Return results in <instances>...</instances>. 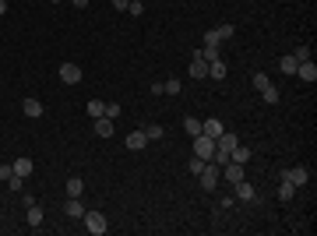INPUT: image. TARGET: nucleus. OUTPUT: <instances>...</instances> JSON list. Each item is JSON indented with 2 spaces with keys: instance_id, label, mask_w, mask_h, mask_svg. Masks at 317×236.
Returning <instances> with one entry per match:
<instances>
[{
  "instance_id": "obj_29",
  "label": "nucleus",
  "mask_w": 317,
  "mask_h": 236,
  "mask_svg": "<svg viewBox=\"0 0 317 236\" xmlns=\"http://www.w3.org/2000/svg\"><path fill=\"white\" fill-rule=\"evenodd\" d=\"M268 81H271V78H268L264 71H257V74H254V88H257V92H261V88H264Z\"/></svg>"
},
{
  "instance_id": "obj_23",
  "label": "nucleus",
  "mask_w": 317,
  "mask_h": 236,
  "mask_svg": "<svg viewBox=\"0 0 317 236\" xmlns=\"http://www.w3.org/2000/svg\"><path fill=\"white\" fill-rule=\"evenodd\" d=\"M293 194H296V187L282 176V183H279V198H282V201H293Z\"/></svg>"
},
{
  "instance_id": "obj_18",
  "label": "nucleus",
  "mask_w": 317,
  "mask_h": 236,
  "mask_svg": "<svg viewBox=\"0 0 317 236\" xmlns=\"http://www.w3.org/2000/svg\"><path fill=\"white\" fill-rule=\"evenodd\" d=\"M11 166H14V173H18V176H32V169H35L28 155H25V159H18V162H11Z\"/></svg>"
},
{
  "instance_id": "obj_35",
  "label": "nucleus",
  "mask_w": 317,
  "mask_h": 236,
  "mask_svg": "<svg viewBox=\"0 0 317 236\" xmlns=\"http://www.w3.org/2000/svg\"><path fill=\"white\" fill-rule=\"evenodd\" d=\"M127 4H131V0H113V7H116V11H127Z\"/></svg>"
},
{
  "instance_id": "obj_28",
  "label": "nucleus",
  "mask_w": 317,
  "mask_h": 236,
  "mask_svg": "<svg viewBox=\"0 0 317 236\" xmlns=\"http://www.w3.org/2000/svg\"><path fill=\"white\" fill-rule=\"evenodd\" d=\"M141 11H145V0H131V4H127V14L141 18Z\"/></svg>"
},
{
  "instance_id": "obj_15",
  "label": "nucleus",
  "mask_w": 317,
  "mask_h": 236,
  "mask_svg": "<svg viewBox=\"0 0 317 236\" xmlns=\"http://www.w3.org/2000/svg\"><path fill=\"white\" fill-rule=\"evenodd\" d=\"M81 194H85V180L71 176V180H67V198H81Z\"/></svg>"
},
{
  "instance_id": "obj_2",
  "label": "nucleus",
  "mask_w": 317,
  "mask_h": 236,
  "mask_svg": "<svg viewBox=\"0 0 317 236\" xmlns=\"http://www.w3.org/2000/svg\"><path fill=\"white\" fill-rule=\"evenodd\" d=\"M81 219H85V229H88L92 236H102V233L109 229V222H106V215H102V212H85Z\"/></svg>"
},
{
  "instance_id": "obj_19",
  "label": "nucleus",
  "mask_w": 317,
  "mask_h": 236,
  "mask_svg": "<svg viewBox=\"0 0 317 236\" xmlns=\"http://www.w3.org/2000/svg\"><path fill=\"white\" fill-rule=\"evenodd\" d=\"M229 159H233V162H243V166H247V162H250V148H243V145H236V148H233V155H229Z\"/></svg>"
},
{
  "instance_id": "obj_8",
  "label": "nucleus",
  "mask_w": 317,
  "mask_h": 236,
  "mask_svg": "<svg viewBox=\"0 0 317 236\" xmlns=\"http://www.w3.org/2000/svg\"><path fill=\"white\" fill-rule=\"evenodd\" d=\"M190 78H197V81L208 78V60H201L197 53H194V60H190Z\"/></svg>"
},
{
  "instance_id": "obj_17",
  "label": "nucleus",
  "mask_w": 317,
  "mask_h": 236,
  "mask_svg": "<svg viewBox=\"0 0 317 236\" xmlns=\"http://www.w3.org/2000/svg\"><path fill=\"white\" fill-rule=\"evenodd\" d=\"M85 113L92 116V120H95V116H106V102H102V99H92V102L85 106Z\"/></svg>"
},
{
  "instance_id": "obj_36",
  "label": "nucleus",
  "mask_w": 317,
  "mask_h": 236,
  "mask_svg": "<svg viewBox=\"0 0 317 236\" xmlns=\"http://www.w3.org/2000/svg\"><path fill=\"white\" fill-rule=\"evenodd\" d=\"M71 4H74V7H81V11H85V7H88V0H71Z\"/></svg>"
},
{
  "instance_id": "obj_5",
  "label": "nucleus",
  "mask_w": 317,
  "mask_h": 236,
  "mask_svg": "<svg viewBox=\"0 0 317 236\" xmlns=\"http://www.w3.org/2000/svg\"><path fill=\"white\" fill-rule=\"evenodd\" d=\"M282 176H286V180H289L293 187H303V183L310 180V169H307V166H293V169H286Z\"/></svg>"
},
{
  "instance_id": "obj_27",
  "label": "nucleus",
  "mask_w": 317,
  "mask_h": 236,
  "mask_svg": "<svg viewBox=\"0 0 317 236\" xmlns=\"http://www.w3.org/2000/svg\"><path fill=\"white\" fill-rule=\"evenodd\" d=\"M7 187H11L14 194H21V190H25V176H18V173H14V176L7 180Z\"/></svg>"
},
{
  "instance_id": "obj_9",
  "label": "nucleus",
  "mask_w": 317,
  "mask_h": 236,
  "mask_svg": "<svg viewBox=\"0 0 317 236\" xmlns=\"http://www.w3.org/2000/svg\"><path fill=\"white\" fill-rule=\"evenodd\" d=\"M124 145H127V148H131V152H141V148H145V145H148V138H145V131H131V134H127V141H124Z\"/></svg>"
},
{
  "instance_id": "obj_4",
  "label": "nucleus",
  "mask_w": 317,
  "mask_h": 236,
  "mask_svg": "<svg viewBox=\"0 0 317 236\" xmlns=\"http://www.w3.org/2000/svg\"><path fill=\"white\" fill-rule=\"evenodd\" d=\"M60 81L64 85H78L81 81V67L78 64H60Z\"/></svg>"
},
{
  "instance_id": "obj_38",
  "label": "nucleus",
  "mask_w": 317,
  "mask_h": 236,
  "mask_svg": "<svg viewBox=\"0 0 317 236\" xmlns=\"http://www.w3.org/2000/svg\"><path fill=\"white\" fill-rule=\"evenodd\" d=\"M53 4H64V0H53Z\"/></svg>"
},
{
  "instance_id": "obj_33",
  "label": "nucleus",
  "mask_w": 317,
  "mask_h": 236,
  "mask_svg": "<svg viewBox=\"0 0 317 236\" xmlns=\"http://www.w3.org/2000/svg\"><path fill=\"white\" fill-rule=\"evenodd\" d=\"M106 116H113V120H116V116H120V106H116V102H106Z\"/></svg>"
},
{
  "instance_id": "obj_20",
  "label": "nucleus",
  "mask_w": 317,
  "mask_h": 236,
  "mask_svg": "<svg viewBox=\"0 0 317 236\" xmlns=\"http://www.w3.org/2000/svg\"><path fill=\"white\" fill-rule=\"evenodd\" d=\"M261 99H264V102H268V106H275V102H279V88H275V85H271V81H268V85H264V88H261Z\"/></svg>"
},
{
  "instance_id": "obj_25",
  "label": "nucleus",
  "mask_w": 317,
  "mask_h": 236,
  "mask_svg": "<svg viewBox=\"0 0 317 236\" xmlns=\"http://www.w3.org/2000/svg\"><path fill=\"white\" fill-rule=\"evenodd\" d=\"M162 134H166V131H162V124H148V127H145V138H148V141H158Z\"/></svg>"
},
{
  "instance_id": "obj_14",
  "label": "nucleus",
  "mask_w": 317,
  "mask_h": 236,
  "mask_svg": "<svg viewBox=\"0 0 317 236\" xmlns=\"http://www.w3.org/2000/svg\"><path fill=\"white\" fill-rule=\"evenodd\" d=\"M222 131H226V127H222V120H215V116L201 124V134H208V138H222Z\"/></svg>"
},
{
  "instance_id": "obj_13",
  "label": "nucleus",
  "mask_w": 317,
  "mask_h": 236,
  "mask_svg": "<svg viewBox=\"0 0 317 236\" xmlns=\"http://www.w3.org/2000/svg\"><path fill=\"white\" fill-rule=\"evenodd\" d=\"M197 57H201V60H222V50H219V43H208V46H201V50H197Z\"/></svg>"
},
{
  "instance_id": "obj_34",
  "label": "nucleus",
  "mask_w": 317,
  "mask_h": 236,
  "mask_svg": "<svg viewBox=\"0 0 317 236\" xmlns=\"http://www.w3.org/2000/svg\"><path fill=\"white\" fill-rule=\"evenodd\" d=\"M11 176H14V166H0V180H4V183H7Z\"/></svg>"
},
{
  "instance_id": "obj_16",
  "label": "nucleus",
  "mask_w": 317,
  "mask_h": 236,
  "mask_svg": "<svg viewBox=\"0 0 317 236\" xmlns=\"http://www.w3.org/2000/svg\"><path fill=\"white\" fill-rule=\"evenodd\" d=\"M183 131L190 138H197V134H201V120H197V116H183Z\"/></svg>"
},
{
  "instance_id": "obj_7",
  "label": "nucleus",
  "mask_w": 317,
  "mask_h": 236,
  "mask_svg": "<svg viewBox=\"0 0 317 236\" xmlns=\"http://www.w3.org/2000/svg\"><path fill=\"white\" fill-rule=\"evenodd\" d=\"M64 215H67V219H81V215H85V205L78 201V198H67V201H64Z\"/></svg>"
},
{
  "instance_id": "obj_6",
  "label": "nucleus",
  "mask_w": 317,
  "mask_h": 236,
  "mask_svg": "<svg viewBox=\"0 0 317 236\" xmlns=\"http://www.w3.org/2000/svg\"><path fill=\"white\" fill-rule=\"evenodd\" d=\"M296 74L303 78L307 85H314V81H317V64H314V60H303V64H296Z\"/></svg>"
},
{
  "instance_id": "obj_22",
  "label": "nucleus",
  "mask_w": 317,
  "mask_h": 236,
  "mask_svg": "<svg viewBox=\"0 0 317 236\" xmlns=\"http://www.w3.org/2000/svg\"><path fill=\"white\" fill-rule=\"evenodd\" d=\"M28 208V226H43V208L39 205H25Z\"/></svg>"
},
{
  "instance_id": "obj_30",
  "label": "nucleus",
  "mask_w": 317,
  "mask_h": 236,
  "mask_svg": "<svg viewBox=\"0 0 317 236\" xmlns=\"http://www.w3.org/2000/svg\"><path fill=\"white\" fill-rule=\"evenodd\" d=\"M187 169H190V173L197 176V173H201V169H205V159H197V155H194V159L187 162Z\"/></svg>"
},
{
  "instance_id": "obj_3",
  "label": "nucleus",
  "mask_w": 317,
  "mask_h": 236,
  "mask_svg": "<svg viewBox=\"0 0 317 236\" xmlns=\"http://www.w3.org/2000/svg\"><path fill=\"white\" fill-rule=\"evenodd\" d=\"M197 180H201V190H215L219 187V166L215 162H205V169L197 173Z\"/></svg>"
},
{
  "instance_id": "obj_37",
  "label": "nucleus",
  "mask_w": 317,
  "mask_h": 236,
  "mask_svg": "<svg viewBox=\"0 0 317 236\" xmlns=\"http://www.w3.org/2000/svg\"><path fill=\"white\" fill-rule=\"evenodd\" d=\"M0 14H7V0H0Z\"/></svg>"
},
{
  "instance_id": "obj_11",
  "label": "nucleus",
  "mask_w": 317,
  "mask_h": 236,
  "mask_svg": "<svg viewBox=\"0 0 317 236\" xmlns=\"http://www.w3.org/2000/svg\"><path fill=\"white\" fill-rule=\"evenodd\" d=\"M113 124H116L113 116H95V134L99 138H109L113 134Z\"/></svg>"
},
{
  "instance_id": "obj_32",
  "label": "nucleus",
  "mask_w": 317,
  "mask_h": 236,
  "mask_svg": "<svg viewBox=\"0 0 317 236\" xmlns=\"http://www.w3.org/2000/svg\"><path fill=\"white\" fill-rule=\"evenodd\" d=\"M162 88H166V95H180V81H169V85L162 81Z\"/></svg>"
},
{
  "instance_id": "obj_31",
  "label": "nucleus",
  "mask_w": 317,
  "mask_h": 236,
  "mask_svg": "<svg viewBox=\"0 0 317 236\" xmlns=\"http://www.w3.org/2000/svg\"><path fill=\"white\" fill-rule=\"evenodd\" d=\"M293 57H296L300 64H303V60H310V46H296V50H293Z\"/></svg>"
},
{
  "instance_id": "obj_1",
  "label": "nucleus",
  "mask_w": 317,
  "mask_h": 236,
  "mask_svg": "<svg viewBox=\"0 0 317 236\" xmlns=\"http://www.w3.org/2000/svg\"><path fill=\"white\" fill-rule=\"evenodd\" d=\"M194 155H197V159H205V162H212V155H215V138L197 134V138H194Z\"/></svg>"
},
{
  "instance_id": "obj_10",
  "label": "nucleus",
  "mask_w": 317,
  "mask_h": 236,
  "mask_svg": "<svg viewBox=\"0 0 317 236\" xmlns=\"http://www.w3.org/2000/svg\"><path fill=\"white\" fill-rule=\"evenodd\" d=\"M21 109H25V116H32V120H35V116H43V113H46V109H43V102H39V99H32V95H28V99L21 102Z\"/></svg>"
},
{
  "instance_id": "obj_21",
  "label": "nucleus",
  "mask_w": 317,
  "mask_h": 236,
  "mask_svg": "<svg viewBox=\"0 0 317 236\" xmlns=\"http://www.w3.org/2000/svg\"><path fill=\"white\" fill-rule=\"evenodd\" d=\"M296 64H300V60H296L293 53H289V57H279V67H282V74H296Z\"/></svg>"
},
{
  "instance_id": "obj_26",
  "label": "nucleus",
  "mask_w": 317,
  "mask_h": 236,
  "mask_svg": "<svg viewBox=\"0 0 317 236\" xmlns=\"http://www.w3.org/2000/svg\"><path fill=\"white\" fill-rule=\"evenodd\" d=\"M233 32H236L233 25H219V28H215V35H219V43H226V39H233Z\"/></svg>"
},
{
  "instance_id": "obj_24",
  "label": "nucleus",
  "mask_w": 317,
  "mask_h": 236,
  "mask_svg": "<svg viewBox=\"0 0 317 236\" xmlns=\"http://www.w3.org/2000/svg\"><path fill=\"white\" fill-rule=\"evenodd\" d=\"M208 78H215V81H219V78H226V64H222V60H212V64H208Z\"/></svg>"
},
{
  "instance_id": "obj_12",
  "label": "nucleus",
  "mask_w": 317,
  "mask_h": 236,
  "mask_svg": "<svg viewBox=\"0 0 317 236\" xmlns=\"http://www.w3.org/2000/svg\"><path fill=\"white\" fill-rule=\"evenodd\" d=\"M236 187V198H243V201H257V190L247 183V180H240V183H233Z\"/></svg>"
}]
</instances>
